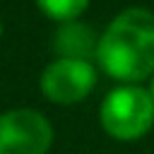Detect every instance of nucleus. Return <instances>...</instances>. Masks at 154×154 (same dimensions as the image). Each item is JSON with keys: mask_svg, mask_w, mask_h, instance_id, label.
<instances>
[{"mask_svg": "<svg viewBox=\"0 0 154 154\" xmlns=\"http://www.w3.org/2000/svg\"><path fill=\"white\" fill-rule=\"evenodd\" d=\"M99 38L101 34H96L89 24L75 19V22H65L58 24L55 34H53V51L58 58H70V60H96V51H99Z\"/></svg>", "mask_w": 154, "mask_h": 154, "instance_id": "39448f33", "label": "nucleus"}, {"mask_svg": "<svg viewBox=\"0 0 154 154\" xmlns=\"http://www.w3.org/2000/svg\"><path fill=\"white\" fill-rule=\"evenodd\" d=\"M96 65L120 84H140L154 75V12L128 7L118 12L99 38Z\"/></svg>", "mask_w": 154, "mask_h": 154, "instance_id": "f257e3e1", "label": "nucleus"}, {"mask_svg": "<svg viewBox=\"0 0 154 154\" xmlns=\"http://www.w3.org/2000/svg\"><path fill=\"white\" fill-rule=\"evenodd\" d=\"M91 0H36V7L41 10L43 17L65 24V22H75L79 19V14L89 7Z\"/></svg>", "mask_w": 154, "mask_h": 154, "instance_id": "423d86ee", "label": "nucleus"}, {"mask_svg": "<svg viewBox=\"0 0 154 154\" xmlns=\"http://www.w3.org/2000/svg\"><path fill=\"white\" fill-rule=\"evenodd\" d=\"M99 125L118 142H135L154 128V99L140 84L113 87L99 103Z\"/></svg>", "mask_w": 154, "mask_h": 154, "instance_id": "f03ea898", "label": "nucleus"}, {"mask_svg": "<svg viewBox=\"0 0 154 154\" xmlns=\"http://www.w3.org/2000/svg\"><path fill=\"white\" fill-rule=\"evenodd\" d=\"M147 91H149V96L154 99V75L149 77V87H147Z\"/></svg>", "mask_w": 154, "mask_h": 154, "instance_id": "0eeeda50", "label": "nucleus"}, {"mask_svg": "<svg viewBox=\"0 0 154 154\" xmlns=\"http://www.w3.org/2000/svg\"><path fill=\"white\" fill-rule=\"evenodd\" d=\"M53 123L36 108H10L0 113V154H48Z\"/></svg>", "mask_w": 154, "mask_h": 154, "instance_id": "20e7f679", "label": "nucleus"}, {"mask_svg": "<svg viewBox=\"0 0 154 154\" xmlns=\"http://www.w3.org/2000/svg\"><path fill=\"white\" fill-rule=\"evenodd\" d=\"M99 82L96 65L89 60L55 58L51 60L38 77V91L46 101L55 106H72L84 101Z\"/></svg>", "mask_w": 154, "mask_h": 154, "instance_id": "7ed1b4c3", "label": "nucleus"}, {"mask_svg": "<svg viewBox=\"0 0 154 154\" xmlns=\"http://www.w3.org/2000/svg\"><path fill=\"white\" fill-rule=\"evenodd\" d=\"M0 38H2V19H0Z\"/></svg>", "mask_w": 154, "mask_h": 154, "instance_id": "6e6552de", "label": "nucleus"}]
</instances>
